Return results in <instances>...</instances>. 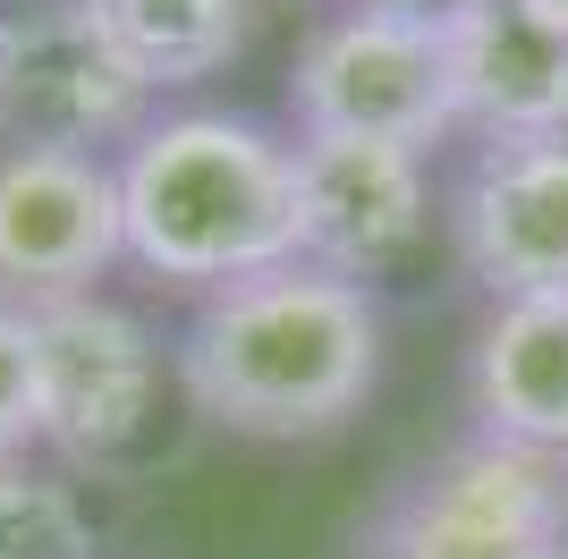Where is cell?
I'll return each mask as SVG.
<instances>
[{"label": "cell", "instance_id": "9c48e42d", "mask_svg": "<svg viewBox=\"0 0 568 559\" xmlns=\"http://www.w3.org/2000/svg\"><path fill=\"white\" fill-rule=\"evenodd\" d=\"M288 195H297V263L339 280H382L433 221L425 153L365 136H297L288 144Z\"/></svg>", "mask_w": 568, "mask_h": 559}, {"label": "cell", "instance_id": "30bf717a", "mask_svg": "<svg viewBox=\"0 0 568 559\" xmlns=\"http://www.w3.org/2000/svg\"><path fill=\"white\" fill-rule=\"evenodd\" d=\"M450 51V119L475 144L518 136H568V34L535 26L518 0L442 9Z\"/></svg>", "mask_w": 568, "mask_h": 559}, {"label": "cell", "instance_id": "3957f363", "mask_svg": "<svg viewBox=\"0 0 568 559\" xmlns=\"http://www.w3.org/2000/svg\"><path fill=\"white\" fill-rule=\"evenodd\" d=\"M288 119H297V136H365L407 144V153H425L433 136H458L442 9L365 0V9L323 18L288 69Z\"/></svg>", "mask_w": 568, "mask_h": 559}, {"label": "cell", "instance_id": "9a60e30c", "mask_svg": "<svg viewBox=\"0 0 568 559\" xmlns=\"http://www.w3.org/2000/svg\"><path fill=\"white\" fill-rule=\"evenodd\" d=\"M535 26H551V34H568V0H518Z\"/></svg>", "mask_w": 568, "mask_h": 559}, {"label": "cell", "instance_id": "8992f818", "mask_svg": "<svg viewBox=\"0 0 568 559\" xmlns=\"http://www.w3.org/2000/svg\"><path fill=\"white\" fill-rule=\"evenodd\" d=\"M26 339H34L43 449H60L69 466H111L153 416V382H162L153 331L111 297H69V305H34Z\"/></svg>", "mask_w": 568, "mask_h": 559}, {"label": "cell", "instance_id": "2e32d148", "mask_svg": "<svg viewBox=\"0 0 568 559\" xmlns=\"http://www.w3.org/2000/svg\"><path fill=\"white\" fill-rule=\"evenodd\" d=\"M425 9H484V0H425Z\"/></svg>", "mask_w": 568, "mask_h": 559}, {"label": "cell", "instance_id": "6da1fadb", "mask_svg": "<svg viewBox=\"0 0 568 559\" xmlns=\"http://www.w3.org/2000/svg\"><path fill=\"white\" fill-rule=\"evenodd\" d=\"M382 305L365 280L281 263L230 280L179 331V390L204 424L246 441H314L374 398Z\"/></svg>", "mask_w": 568, "mask_h": 559}, {"label": "cell", "instance_id": "5bb4252c", "mask_svg": "<svg viewBox=\"0 0 568 559\" xmlns=\"http://www.w3.org/2000/svg\"><path fill=\"white\" fill-rule=\"evenodd\" d=\"M26 449H43V416H34V339H26V314L0 305V466H18Z\"/></svg>", "mask_w": 568, "mask_h": 559}, {"label": "cell", "instance_id": "5b68a950", "mask_svg": "<svg viewBox=\"0 0 568 559\" xmlns=\"http://www.w3.org/2000/svg\"><path fill=\"white\" fill-rule=\"evenodd\" d=\"M365 559H568V466L475 433L399 484Z\"/></svg>", "mask_w": 568, "mask_h": 559}, {"label": "cell", "instance_id": "8fae6325", "mask_svg": "<svg viewBox=\"0 0 568 559\" xmlns=\"http://www.w3.org/2000/svg\"><path fill=\"white\" fill-rule=\"evenodd\" d=\"M467 407L484 441L568 466V297L493 305L467 348Z\"/></svg>", "mask_w": 568, "mask_h": 559}, {"label": "cell", "instance_id": "277c9868", "mask_svg": "<svg viewBox=\"0 0 568 559\" xmlns=\"http://www.w3.org/2000/svg\"><path fill=\"white\" fill-rule=\"evenodd\" d=\"M144 128L153 85L119 60L85 0H34L0 18V153L102 162V144L128 153Z\"/></svg>", "mask_w": 568, "mask_h": 559}, {"label": "cell", "instance_id": "ba28073f", "mask_svg": "<svg viewBox=\"0 0 568 559\" xmlns=\"http://www.w3.org/2000/svg\"><path fill=\"white\" fill-rule=\"evenodd\" d=\"M450 246L493 305L568 297V136L475 144L450 186Z\"/></svg>", "mask_w": 568, "mask_h": 559}, {"label": "cell", "instance_id": "4fadbf2b", "mask_svg": "<svg viewBox=\"0 0 568 559\" xmlns=\"http://www.w3.org/2000/svg\"><path fill=\"white\" fill-rule=\"evenodd\" d=\"M0 559H94V517L69 484L34 466H0Z\"/></svg>", "mask_w": 568, "mask_h": 559}, {"label": "cell", "instance_id": "52a82bcc", "mask_svg": "<svg viewBox=\"0 0 568 559\" xmlns=\"http://www.w3.org/2000/svg\"><path fill=\"white\" fill-rule=\"evenodd\" d=\"M111 263H128L111 162L0 153V305L9 314L102 297Z\"/></svg>", "mask_w": 568, "mask_h": 559}, {"label": "cell", "instance_id": "7a4b0ae2", "mask_svg": "<svg viewBox=\"0 0 568 559\" xmlns=\"http://www.w3.org/2000/svg\"><path fill=\"white\" fill-rule=\"evenodd\" d=\"M111 170H119V237H128L136 272L213 297L230 280L297 263L288 144L263 119L170 111Z\"/></svg>", "mask_w": 568, "mask_h": 559}, {"label": "cell", "instance_id": "7c38bea8", "mask_svg": "<svg viewBox=\"0 0 568 559\" xmlns=\"http://www.w3.org/2000/svg\"><path fill=\"white\" fill-rule=\"evenodd\" d=\"M85 9L153 93H187L221 77L255 26V0H85Z\"/></svg>", "mask_w": 568, "mask_h": 559}]
</instances>
